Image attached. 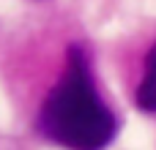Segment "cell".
Masks as SVG:
<instances>
[{
    "label": "cell",
    "mask_w": 156,
    "mask_h": 150,
    "mask_svg": "<svg viewBox=\"0 0 156 150\" xmlns=\"http://www.w3.org/2000/svg\"><path fill=\"white\" fill-rule=\"evenodd\" d=\"M38 131L66 150H104L115 139L118 120L101 101L80 44L66 52V68L38 112Z\"/></svg>",
    "instance_id": "cell-1"
},
{
    "label": "cell",
    "mask_w": 156,
    "mask_h": 150,
    "mask_svg": "<svg viewBox=\"0 0 156 150\" xmlns=\"http://www.w3.org/2000/svg\"><path fill=\"white\" fill-rule=\"evenodd\" d=\"M137 107L143 112H156V44L145 57V71L137 87Z\"/></svg>",
    "instance_id": "cell-2"
}]
</instances>
